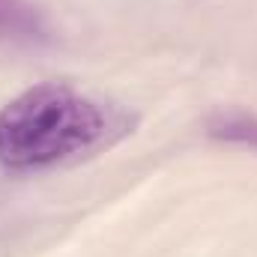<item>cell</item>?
Masks as SVG:
<instances>
[{
    "instance_id": "obj_1",
    "label": "cell",
    "mask_w": 257,
    "mask_h": 257,
    "mask_svg": "<svg viewBox=\"0 0 257 257\" xmlns=\"http://www.w3.org/2000/svg\"><path fill=\"white\" fill-rule=\"evenodd\" d=\"M114 111L63 81L21 90L0 108V165L39 171L114 141Z\"/></svg>"
},
{
    "instance_id": "obj_3",
    "label": "cell",
    "mask_w": 257,
    "mask_h": 257,
    "mask_svg": "<svg viewBox=\"0 0 257 257\" xmlns=\"http://www.w3.org/2000/svg\"><path fill=\"white\" fill-rule=\"evenodd\" d=\"M21 15H24V9H21L15 0H0V27H9V24H15Z\"/></svg>"
},
{
    "instance_id": "obj_2",
    "label": "cell",
    "mask_w": 257,
    "mask_h": 257,
    "mask_svg": "<svg viewBox=\"0 0 257 257\" xmlns=\"http://www.w3.org/2000/svg\"><path fill=\"white\" fill-rule=\"evenodd\" d=\"M206 132L218 141H230V144H242V147H254L257 150V117L245 111H218L209 123Z\"/></svg>"
}]
</instances>
